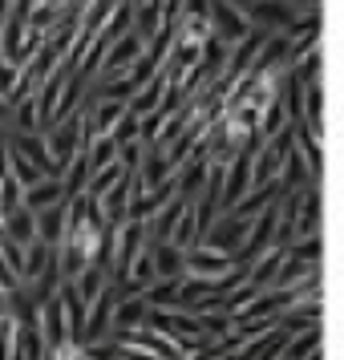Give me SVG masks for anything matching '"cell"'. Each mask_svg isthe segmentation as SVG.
<instances>
[{
  "instance_id": "cell-1",
  "label": "cell",
  "mask_w": 344,
  "mask_h": 360,
  "mask_svg": "<svg viewBox=\"0 0 344 360\" xmlns=\"http://www.w3.org/2000/svg\"><path fill=\"white\" fill-rule=\"evenodd\" d=\"M215 37V20L203 13H182L174 20V41L179 49H207V41Z\"/></svg>"
}]
</instances>
